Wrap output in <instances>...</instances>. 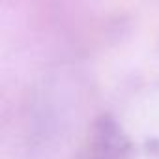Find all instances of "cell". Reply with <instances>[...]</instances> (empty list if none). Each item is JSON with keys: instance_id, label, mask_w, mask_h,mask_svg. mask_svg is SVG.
<instances>
[]
</instances>
